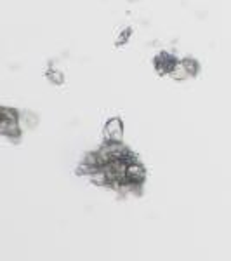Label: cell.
Segmentation results:
<instances>
[{
    "label": "cell",
    "instance_id": "1",
    "mask_svg": "<svg viewBox=\"0 0 231 261\" xmlns=\"http://www.w3.org/2000/svg\"><path fill=\"white\" fill-rule=\"evenodd\" d=\"M104 138H106V141H122V138H124V124H122L119 117H113V119L106 122Z\"/></svg>",
    "mask_w": 231,
    "mask_h": 261
},
{
    "label": "cell",
    "instance_id": "2",
    "mask_svg": "<svg viewBox=\"0 0 231 261\" xmlns=\"http://www.w3.org/2000/svg\"><path fill=\"white\" fill-rule=\"evenodd\" d=\"M178 63L179 61L176 60V58H172L170 54H162V56H158L157 60H155V68H157L158 73H169L170 75Z\"/></svg>",
    "mask_w": 231,
    "mask_h": 261
},
{
    "label": "cell",
    "instance_id": "3",
    "mask_svg": "<svg viewBox=\"0 0 231 261\" xmlns=\"http://www.w3.org/2000/svg\"><path fill=\"white\" fill-rule=\"evenodd\" d=\"M181 63L184 65V68L188 70V73H190V77H191V75H196V73H198L200 66H198V63H196L195 60H191V58H186V60H183Z\"/></svg>",
    "mask_w": 231,
    "mask_h": 261
}]
</instances>
